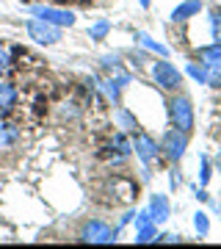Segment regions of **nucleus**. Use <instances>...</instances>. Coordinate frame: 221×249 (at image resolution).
Returning a JSON list of instances; mask_svg holds the SVG:
<instances>
[{
  "mask_svg": "<svg viewBox=\"0 0 221 249\" xmlns=\"http://www.w3.org/2000/svg\"><path fill=\"white\" fill-rule=\"evenodd\" d=\"M169 116H171V127L183 130V133H191L194 130V106L186 94H177L169 100Z\"/></svg>",
  "mask_w": 221,
  "mask_h": 249,
  "instance_id": "f257e3e1",
  "label": "nucleus"
},
{
  "mask_svg": "<svg viewBox=\"0 0 221 249\" xmlns=\"http://www.w3.org/2000/svg\"><path fill=\"white\" fill-rule=\"evenodd\" d=\"M28 11H31V17L44 19V22H50V25H58V28H72L75 22H78L75 11L61 9V6H31Z\"/></svg>",
  "mask_w": 221,
  "mask_h": 249,
  "instance_id": "f03ea898",
  "label": "nucleus"
},
{
  "mask_svg": "<svg viewBox=\"0 0 221 249\" xmlns=\"http://www.w3.org/2000/svg\"><path fill=\"white\" fill-rule=\"evenodd\" d=\"M152 80L163 91H177L180 83H183V72L177 70L171 61H155L152 64Z\"/></svg>",
  "mask_w": 221,
  "mask_h": 249,
  "instance_id": "7ed1b4c3",
  "label": "nucleus"
},
{
  "mask_svg": "<svg viewBox=\"0 0 221 249\" xmlns=\"http://www.w3.org/2000/svg\"><path fill=\"white\" fill-rule=\"evenodd\" d=\"M25 31L36 45H58V42H61V28L50 25V22H44V19H36V17L28 19Z\"/></svg>",
  "mask_w": 221,
  "mask_h": 249,
  "instance_id": "20e7f679",
  "label": "nucleus"
},
{
  "mask_svg": "<svg viewBox=\"0 0 221 249\" xmlns=\"http://www.w3.org/2000/svg\"><path fill=\"white\" fill-rule=\"evenodd\" d=\"M80 241H86V244H114V241H116V230L108 222L91 219V222L83 224V230H80Z\"/></svg>",
  "mask_w": 221,
  "mask_h": 249,
  "instance_id": "39448f33",
  "label": "nucleus"
},
{
  "mask_svg": "<svg viewBox=\"0 0 221 249\" xmlns=\"http://www.w3.org/2000/svg\"><path fill=\"white\" fill-rule=\"evenodd\" d=\"M186 150H188V133L177 130V127H171V130L163 136V142H160V152H163L169 160H180L186 155Z\"/></svg>",
  "mask_w": 221,
  "mask_h": 249,
  "instance_id": "423d86ee",
  "label": "nucleus"
},
{
  "mask_svg": "<svg viewBox=\"0 0 221 249\" xmlns=\"http://www.w3.org/2000/svg\"><path fill=\"white\" fill-rule=\"evenodd\" d=\"M133 150H136V155L144 160V163H152V160L160 155V144L152 139V136L147 133H136V139H133Z\"/></svg>",
  "mask_w": 221,
  "mask_h": 249,
  "instance_id": "0eeeda50",
  "label": "nucleus"
},
{
  "mask_svg": "<svg viewBox=\"0 0 221 249\" xmlns=\"http://www.w3.org/2000/svg\"><path fill=\"white\" fill-rule=\"evenodd\" d=\"M14 106H17V86L3 80V83H0V119L9 116L11 111H14Z\"/></svg>",
  "mask_w": 221,
  "mask_h": 249,
  "instance_id": "6e6552de",
  "label": "nucleus"
},
{
  "mask_svg": "<svg viewBox=\"0 0 221 249\" xmlns=\"http://www.w3.org/2000/svg\"><path fill=\"white\" fill-rule=\"evenodd\" d=\"M202 6H204L202 0H183V3L171 11V22H186V19L196 17V14L202 11Z\"/></svg>",
  "mask_w": 221,
  "mask_h": 249,
  "instance_id": "1a4fd4ad",
  "label": "nucleus"
},
{
  "mask_svg": "<svg viewBox=\"0 0 221 249\" xmlns=\"http://www.w3.org/2000/svg\"><path fill=\"white\" fill-rule=\"evenodd\" d=\"M150 216H152V222L155 224H163L171 216V208H169V199L163 194H155L150 199Z\"/></svg>",
  "mask_w": 221,
  "mask_h": 249,
  "instance_id": "9d476101",
  "label": "nucleus"
},
{
  "mask_svg": "<svg viewBox=\"0 0 221 249\" xmlns=\"http://www.w3.org/2000/svg\"><path fill=\"white\" fill-rule=\"evenodd\" d=\"M199 61H202V67H210V64L221 61V42H213V45L207 47H199Z\"/></svg>",
  "mask_w": 221,
  "mask_h": 249,
  "instance_id": "9b49d317",
  "label": "nucleus"
},
{
  "mask_svg": "<svg viewBox=\"0 0 221 249\" xmlns=\"http://www.w3.org/2000/svg\"><path fill=\"white\" fill-rule=\"evenodd\" d=\"M97 86H100V91H102V94H105L108 100H111V106H119V83H116L114 78L100 80Z\"/></svg>",
  "mask_w": 221,
  "mask_h": 249,
  "instance_id": "f8f14e48",
  "label": "nucleus"
},
{
  "mask_svg": "<svg viewBox=\"0 0 221 249\" xmlns=\"http://www.w3.org/2000/svg\"><path fill=\"white\" fill-rule=\"evenodd\" d=\"M138 244H152V241H158V224L155 222H147L138 227V235H136Z\"/></svg>",
  "mask_w": 221,
  "mask_h": 249,
  "instance_id": "ddd939ff",
  "label": "nucleus"
},
{
  "mask_svg": "<svg viewBox=\"0 0 221 249\" xmlns=\"http://www.w3.org/2000/svg\"><path fill=\"white\" fill-rule=\"evenodd\" d=\"M136 39H138V45L141 47H147V50H152V53H158V55H169V50L160 42H155L152 36H147V34H136Z\"/></svg>",
  "mask_w": 221,
  "mask_h": 249,
  "instance_id": "4468645a",
  "label": "nucleus"
},
{
  "mask_svg": "<svg viewBox=\"0 0 221 249\" xmlns=\"http://www.w3.org/2000/svg\"><path fill=\"white\" fill-rule=\"evenodd\" d=\"M108 31H111V22L108 19H100V22H94V25L88 28V39H94V42H100V39H105Z\"/></svg>",
  "mask_w": 221,
  "mask_h": 249,
  "instance_id": "2eb2a0df",
  "label": "nucleus"
},
{
  "mask_svg": "<svg viewBox=\"0 0 221 249\" xmlns=\"http://www.w3.org/2000/svg\"><path fill=\"white\" fill-rule=\"evenodd\" d=\"M210 36L213 42H221V9L210 11Z\"/></svg>",
  "mask_w": 221,
  "mask_h": 249,
  "instance_id": "dca6fc26",
  "label": "nucleus"
},
{
  "mask_svg": "<svg viewBox=\"0 0 221 249\" xmlns=\"http://www.w3.org/2000/svg\"><path fill=\"white\" fill-rule=\"evenodd\" d=\"M204 72H207V83H210V86H221V61L204 67Z\"/></svg>",
  "mask_w": 221,
  "mask_h": 249,
  "instance_id": "f3484780",
  "label": "nucleus"
},
{
  "mask_svg": "<svg viewBox=\"0 0 221 249\" xmlns=\"http://www.w3.org/2000/svg\"><path fill=\"white\" fill-rule=\"evenodd\" d=\"M194 227H196L199 235H207V232H210V222H207V213H204V211H199V213L194 216Z\"/></svg>",
  "mask_w": 221,
  "mask_h": 249,
  "instance_id": "a211bd4d",
  "label": "nucleus"
},
{
  "mask_svg": "<svg viewBox=\"0 0 221 249\" xmlns=\"http://www.w3.org/2000/svg\"><path fill=\"white\" fill-rule=\"evenodd\" d=\"M17 139V127L14 124H0V144H11Z\"/></svg>",
  "mask_w": 221,
  "mask_h": 249,
  "instance_id": "6ab92c4d",
  "label": "nucleus"
},
{
  "mask_svg": "<svg viewBox=\"0 0 221 249\" xmlns=\"http://www.w3.org/2000/svg\"><path fill=\"white\" fill-rule=\"evenodd\" d=\"M188 75H191V78L194 80H199V83H207V72H204V67L202 64H199V67H196V64H188Z\"/></svg>",
  "mask_w": 221,
  "mask_h": 249,
  "instance_id": "aec40b11",
  "label": "nucleus"
},
{
  "mask_svg": "<svg viewBox=\"0 0 221 249\" xmlns=\"http://www.w3.org/2000/svg\"><path fill=\"white\" fill-rule=\"evenodd\" d=\"M116 122L122 124V130H136V119H133L127 111H119V114H116Z\"/></svg>",
  "mask_w": 221,
  "mask_h": 249,
  "instance_id": "412c9836",
  "label": "nucleus"
},
{
  "mask_svg": "<svg viewBox=\"0 0 221 249\" xmlns=\"http://www.w3.org/2000/svg\"><path fill=\"white\" fill-rule=\"evenodd\" d=\"M199 160H202V175H199V183L204 186V183L210 180V160H207V155H202Z\"/></svg>",
  "mask_w": 221,
  "mask_h": 249,
  "instance_id": "4be33fe9",
  "label": "nucleus"
},
{
  "mask_svg": "<svg viewBox=\"0 0 221 249\" xmlns=\"http://www.w3.org/2000/svg\"><path fill=\"white\" fill-rule=\"evenodd\" d=\"M9 67H11V53L6 50V47H0V75L9 70Z\"/></svg>",
  "mask_w": 221,
  "mask_h": 249,
  "instance_id": "5701e85b",
  "label": "nucleus"
},
{
  "mask_svg": "<svg viewBox=\"0 0 221 249\" xmlns=\"http://www.w3.org/2000/svg\"><path fill=\"white\" fill-rule=\"evenodd\" d=\"M158 241H166V244H177V241H180V235H163V238H158Z\"/></svg>",
  "mask_w": 221,
  "mask_h": 249,
  "instance_id": "b1692460",
  "label": "nucleus"
},
{
  "mask_svg": "<svg viewBox=\"0 0 221 249\" xmlns=\"http://www.w3.org/2000/svg\"><path fill=\"white\" fill-rule=\"evenodd\" d=\"M216 169H219V172H221V150H219V152H216Z\"/></svg>",
  "mask_w": 221,
  "mask_h": 249,
  "instance_id": "393cba45",
  "label": "nucleus"
},
{
  "mask_svg": "<svg viewBox=\"0 0 221 249\" xmlns=\"http://www.w3.org/2000/svg\"><path fill=\"white\" fill-rule=\"evenodd\" d=\"M138 3H141V9H150V3H152V0H138Z\"/></svg>",
  "mask_w": 221,
  "mask_h": 249,
  "instance_id": "a878e982",
  "label": "nucleus"
},
{
  "mask_svg": "<svg viewBox=\"0 0 221 249\" xmlns=\"http://www.w3.org/2000/svg\"><path fill=\"white\" fill-rule=\"evenodd\" d=\"M61 3H67V0H55V6H61Z\"/></svg>",
  "mask_w": 221,
  "mask_h": 249,
  "instance_id": "bb28decb",
  "label": "nucleus"
}]
</instances>
